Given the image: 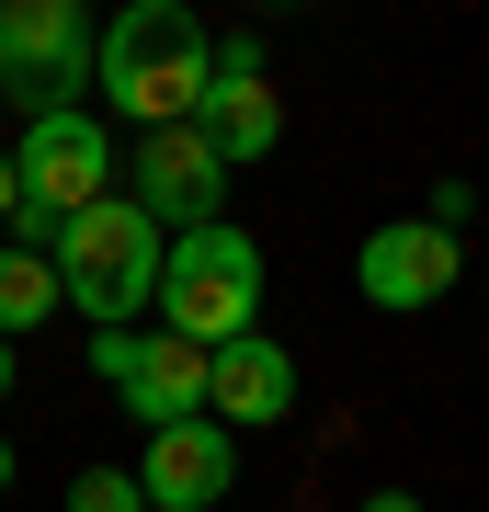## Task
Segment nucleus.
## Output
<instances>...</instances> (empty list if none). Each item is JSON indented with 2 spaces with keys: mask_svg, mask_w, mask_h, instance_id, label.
I'll use <instances>...</instances> for the list:
<instances>
[{
  "mask_svg": "<svg viewBox=\"0 0 489 512\" xmlns=\"http://www.w3.org/2000/svg\"><path fill=\"white\" fill-rule=\"evenodd\" d=\"M205 92H217V35L182 12V0H137V12L103 23V103L126 114L137 137L194 126Z\"/></svg>",
  "mask_w": 489,
  "mask_h": 512,
  "instance_id": "nucleus-1",
  "label": "nucleus"
},
{
  "mask_svg": "<svg viewBox=\"0 0 489 512\" xmlns=\"http://www.w3.org/2000/svg\"><path fill=\"white\" fill-rule=\"evenodd\" d=\"M160 274H171V228L148 217L137 194H103L91 217H69L57 239V285L91 330H126L137 308H160Z\"/></svg>",
  "mask_w": 489,
  "mask_h": 512,
  "instance_id": "nucleus-2",
  "label": "nucleus"
},
{
  "mask_svg": "<svg viewBox=\"0 0 489 512\" xmlns=\"http://www.w3.org/2000/svg\"><path fill=\"white\" fill-rule=\"evenodd\" d=\"M262 239L251 228H194V239H171V274H160V330L171 342H194V353H228V342H251L262 330Z\"/></svg>",
  "mask_w": 489,
  "mask_h": 512,
  "instance_id": "nucleus-3",
  "label": "nucleus"
},
{
  "mask_svg": "<svg viewBox=\"0 0 489 512\" xmlns=\"http://www.w3.org/2000/svg\"><path fill=\"white\" fill-rule=\"evenodd\" d=\"M103 80V46L69 0H0V92H23L35 114H69V92Z\"/></svg>",
  "mask_w": 489,
  "mask_h": 512,
  "instance_id": "nucleus-4",
  "label": "nucleus"
},
{
  "mask_svg": "<svg viewBox=\"0 0 489 512\" xmlns=\"http://www.w3.org/2000/svg\"><path fill=\"white\" fill-rule=\"evenodd\" d=\"M91 365H103V387L126 399V421H137V433L205 421V376H217V353L171 342V330H91Z\"/></svg>",
  "mask_w": 489,
  "mask_h": 512,
  "instance_id": "nucleus-5",
  "label": "nucleus"
},
{
  "mask_svg": "<svg viewBox=\"0 0 489 512\" xmlns=\"http://www.w3.org/2000/svg\"><path fill=\"white\" fill-rule=\"evenodd\" d=\"M12 171H23V205H46V217H91L114 183V137H103V114L69 103V114H23V137H12Z\"/></svg>",
  "mask_w": 489,
  "mask_h": 512,
  "instance_id": "nucleus-6",
  "label": "nucleus"
},
{
  "mask_svg": "<svg viewBox=\"0 0 489 512\" xmlns=\"http://www.w3.org/2000/svg\"><path fill=\"white\" fill-rule=\"evenodd\" d=\"M455 274H467V251H455V228H433V217H387V228H364V251H353L364 308H387V319L444 308Z\"/></svg>",
  "mask_w": 489,
  "mask_h": 512,
  "instance_id": "nucleus-7",
  "label": "nucleus"
},
{
  "mask_svg": "<svg viewBox=\"0 0 489 512\" xmlns=\"http://www.w3.org/2000/svg\"><path fill=\"white\" fill-rule=\"evenodd\" d=\"M137 205H148L171 239L217 228V205H228V160H217V137H205V126H160V137H137Z\"/></svg>",
  "mask_w": 489,
  "mask_h": 512,
  "instance_id": "nucleus-8",
  "label": "nucleus"
},
{
  "mask_svg": "<svg viewBox=\"0 0 489 512\" xmlns=\"http://www.w3.org/2000/svg\"><path fill=\"white\" fill-rule=\"evenodd\" d=\"M137 490H148V512H217V501L239 490V433H228L217 410H205V421H171V433H148Z\"/></svg>",
  "mask_w": 489,
  "mask_h": 512,
  "instance_id": "nucleus-9",
  "label": "nucleus"
},
{
  "mask_svg": "<svg viewBox=\"0 0 489 512\" xmlns=\"http://www.w3.org/2000/svg\"><path fill=\"white\" fill-rule=\"evenodd\" d=\"M205 410L228 421V433H262V421L296 410V353L273 342V330H251V342L217 353V376H205Z\"/></svg>",
  "mask_w": 489,
  "mask_h": 512,
  "instance_id": "nucleus-10",
  "label": "nucleus"
},
{
  "mask_svg": "<svg viewBox=\"0 0 489 512\" xmlns=\"http://www.w3.org/2000/svg\"><path fill=\"white\" fill-rule=\"evenodd\" d=\"M194 126L217 137V160H228V171H251V160H273V137H285V92H273L262 69H217V92H205Z\"/></svg>",
  "mask_w": 489,
  "mask_h": 512,
  "instance_id": "nucleus-11",
  "label": "nucleus"
},
{
  "mask_svg": "<svg viewBox=\"0 0 489 512\" xmlns=\"http://www.w3.org/2000/svg\"><path fill=\"white\" fill-rule=\"evenodd\" d=\"M57 308H69L57 262H46V251H12V239H0V342H23V330H35V319H57Z\"/></svg>",
  "mask_w": 489,
  "mask_h": 512,
  "instance_id": "nucleus-12",
  "label": "nucleus"
},
{
  "mask_svg": "<svg viewBox=\"0 0 489 512\" xmlns=\"http://www.w3.org/2000/svg\"><path fill=\"white\" fill-rule=\"evenodd\" d=\"M69 512H148V490H137V467H80Z\"/></svg>",
  "mask_w": 489,
  "mask_h": 512,
  "instance_id": "nucleus-13",
  "label": "nucleus"
},
{
  "mask_svg": "<svg viewBox=\"0 0 489 512\" xmlns=\"http://www.w3.org/2000/svg\"><path fill=\"white\" fill-rule=\"evenodd\" d=\"M23 217V171H12V148H0V228Z\"/></svg>",
  "mask_w": 489,
  "mask_h": 512,
  "instance_id": "nucleus-14",
  "label": "nucleus"
},
{
  "mask_svg": "<svg viewBox=\"0 0 489 512\" xmlns=\"http://www.w3.org/2000/svg\"><path fill=\"white\" fill-rule=\"evenodd\" d=\"M364 512H421V490H364Z\"/></svg>",
  "mask_w": 489,
  "mask_h": 512,
  "instance_id": "nucleus-15",
  "label": "nucleus"
},
{
  "mask_svg": "<svg viewBox=\"0 0 489 512\" xmlns=\"http://www.w3.org/2000/svg\"><path fill=\"white\" fill-rule=\"evenodd\" d=\"M0 501H12V444H0Z\"/></svg>",
  "mask_w": 489,
  "mask_h": 512,
  "instance_id": "nucleus-16",
  "label": "nucleus"
},
{
  "mask_svg": "<svg viewBox=\"0 0 489 512\" xmlns=\"http://www.w3.org/2000/svg\"><path fill=\"white\" fill-rule=\"evenodd\" d=\"M0 399H12V342H0Z\"/></svg>",
  "mask_w": 489,
  "mask_h": 512,
  "instance_id": "nucleus-17",
  "label": "nucleus"
}]
</instances>
